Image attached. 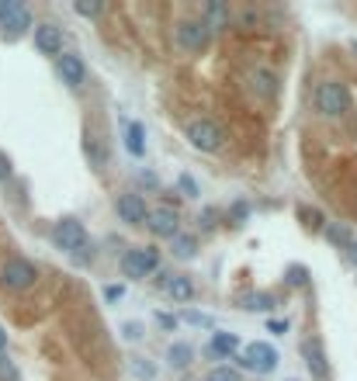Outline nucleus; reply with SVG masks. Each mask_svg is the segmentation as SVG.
Listing matches in <instances>:
<instances>
[{
  "instance_id": "f257e3e1",
  "label": "nucleus",
  "mask_w": 357,
  "mask_h": 381,
  "mask_svg": "<svg viewBox=\"0 0 357 381\" xmlns=\"http://www.w3.org/2000/svg\"><path fill=\"white\" fill-rule=\"evenodd\" d=\"M312 104L319 114H330V118H340L347 104H351V97H347V87L336 80H326V83H316V90H312Z\"/></svg>"
},
{
  "instance_id": "f03ea898",
  "label": "nucleus",
  "mask_w": 357,
  "mask_h": 381,
  "mask_svg": "<svg viewBox=\"0 0 357 381\" xmlns=\"http://www.w3.org/2000/svg\"><path fill=\"white\" fill-rule=\"evenodd\" d=\"M35 277H38V271H35V264L25 260V257H11V260L0 267V284L11 288V291H28V288L35 284Z\"/></svg>"
},
{
  "instance_id": "7ed1b4c3",
  "label": "nucleus",
  "mask_w": 357,
  "mask_h": 381,
  "mask_svg": "<svg viewBox=\"0 0 357 381\" xmlns=\"http://www.w3.org/2000/svg\"><path fill=\"white\" fill-rule=\"evenodd\" d=\"M53 243L59 246V249H66V253L77 257V249H87V229H83V222H77V218H63V222H55Z\"/></svg>"
},
{
  "instance_id": "20e7f679",
  "label": "nucleus",
  "mask_w": 357,
  "mask_h": 381,
  "mask_svg": "<svg viewBox=\"0 0 357 381\" xmlns=\"http://www.w3.org/2000/svg\"><path fill=\"white\" fill-rule=\"evenodd\" d=\"M188 139H191L194 149H201V153H215V149H222V142H225V132H222L215 122L198 118V122L188 125Z\"/></svg>"
},
{
  "instance_id": "39448f33",
  "label": "nucleus",
  "mask_w": 357,
  "mask_h": 381,
  "mask_svg": "<svg viewBox=\"0 0 357 381\" xmlns=\"http://www.w3.org/2000/svg\"><path fill=\"white\" fill-rule=\"evenodd\" d=\"M277 350L271 347V343H250L247 350H243V367L247 371H253V375H271L277 367Z\"/></svg>"
},
{
  "instance_id": "423d86ee",
  "label": "nucleus",
  "mask_w": 357,
  "mask_h": 381,
  "mask_svg": "<svg viewBox=\"0 0 357 381\" xmlns=\"http://www.w3.org/2000/svg\"><path fill=\"white\" fill-rule=\"evenodd\" d=\"M156 264H160V253L139 246V249H129V253L122 257V274H125V277H146V274L156 271Z\"/></svg>"
},
{
  "instance_id": "0eeeda50",
  "label": "nucleus",
  "mask_w": 357,
  "mask_h": 381,
  "mask_svg": "<svg viewBox=\"0 0 357 381\" xmlns=\"http://www.w3.org/2000/svg\"><path fill=\"white\" fill-rule=\"evenodd\" d=\"M0 28H7L11 35H21L31 28V14L25 4L18 0H0Z\"/></svg>"
},
{
  "instance_id": "6e6552de",
  "label": "nucleus",
  "mask_w": 357,
  "mask_h": 381,
  "mask_svg": "<svg viewBox=\"0 0 357 381\" xmlns=\"http://www.w3.org/2000/svg\"><path fill=\"white\" fill-rule=\"evenodd\" d=\"M205 42H208V28L201 25V21H181L177 25V45L181 49L198 53V49H205Z\"/></svg>"
},
{
  "instance_id": "1a4fd4ad",
  "label": "nucleus",
  "mask_w": 357,
  "mask_h": 381,
  "mask_svg": "<svg viewBox=\"0 0 357 381\" xmlns=\"http://www.w3.org/2000/svg\"><path fill=\"white\" fill-rule=\"evenodd\" d=\"M146 225H149V232H153V236H160V240H174V236H177V229H181V218L174 215L170 208H156V212H149Z\"/></svg>"
},
{
  "instance_id": "9d476101",
  "label": "nucleus",
  "mask_w": 357,
  "mask_h": 381,
  "mask_svg": "<svg viewBox=\"0 0 357 381\" xmlns=\"http://www.w3.org/2000/svg\"><path fill=\"white\" fill-rule=\"evenodd\" d=\"M114 208H118V218H122V222H129V225H139V222H146V218H149V208H146L142 194H122Z\"/></svg>"
},
{
  "instance_id": "9b49d317",
  "label": "nucleus",
  "mask_w": 357,
  "mask_h": 381,
  "mask_svg": "<svg viewBox=\"0 0 357 381\" xmlns=\"http://www.w3.org/2000/svg\"><path fill=\"white\" fill-rule=\"evenodd\" d=\"M55 70H59L63 83H70V87H80L83 77H87V70H83V59L77 53H63V55H59V63H55Z\"/></svg>"
},
{
  "instance_id": "f8f14e48",
  "label": "nucleus",
  "mask_w": 357,
  "mask_h": 381,
  "mask_svg": "<svg viewBox=\"0 0 357 381\" xmlns=\"http://www.w3.org/2000/svg\"><path fill=\"white\" fill-rule=\"evenodd\" d=\"M35 49L46 55H63V31L55 25H38L35 28Z\"/></svg>"
},
{
  "instance_id": "ddd939ff",
  "label": "nucleus",
  "mask_w": 357,
  "mask_h": 381,
  "mask_svg": "<svg viewBox=\"0 0 357 381\" xmlns=\"http://www.w3.org/2000/svg\"><path fill=\"white\" fill-rule=\"evenodd\" d=\"M250 87H253V94L257 97H275L277 94V77L271 70H264V66H257V70H250Z\"/></svg>"
},
{
  "instance_id": "4468645a",
  "label": "nucleus",
  "mask_w": 357,
  "mask_h": 381,
  "mask_svg": "<svg viewBox=\"0 0 357 381\" xmlns=\"http://www.w3.org/2000/svg\"><path fill=\"white\" fill-rule=\"evenodd\" d=\"M302 354H305V360H309L312 378H326V354H323V343H319V340H305Z\"/></svg>"
},
{
  "instance_id": "2eb2a0df",
  "label": "nucleus",
  "mask_w": 357,
  "mask_h": 381,
  "mask_svg": "<svg viewBox=\"0 0 357 381\" xmlns=\"http://www.w3.org/2000/svg\"><path fill=\"white\" fill-rule=\"evenodd\" d=\"M122 129H125V149L132 156H142L146 153V129L139 122H122Z\"/></svg>"
},
{
  "instance_id": "dca6fc26",
  "label": "nucleus",
  "mask_w": 357,
  "mask_h": 381,
  "mask_svg": "<svg viewBox=\"0 0 357 381\" xmlns=\"http://www.w3.org/2000/svg\"><path fill=\"white\" fill-rule=\"evenodd\" d=\"M240 350V336L236 333H215L212 343H208V354L212 357H229Z\"/></svg>"
},
{
  "instance_id": "f3484780",
  "label": "nucleus",
  "mask_w": 357,
  "mask_h": 381,
  "mask_svg": "<svg viewBox=\"0 0 357 381\" xmlns=\"http://www.w3.org/2000/svg\"><path fill=\"white\" fill-rule=\"evenodd\" d=\"M225 25H229V7L219 4V0L208 4V7H205V28L212 31V28H225Z\"/></svg>"
},
{
  "instance_id": "a211bd4d",
  "label": "nucleus",
  "mask_w": 357,
  "mask_h": 381,
  "mask_svg": "<svg viewBox=\"0 0 357 381\" xmlns=\"http://www.w3.org/2000/svg\"><path fill=\"white\" fill-rule=\"evenodd\" d=\"M243 308H250V312H271L275 308V295L271 291H250V295H243Z\"/></svg>"
},
{
  "instance_id": "6ab92c4d",
  "label": "nucleus",
  "mask_w": 357,
  "mask_h": 381,
  "mask_svg": "<svg viewBox=\"0 0 357 381\" xmlns=\"http://www.w3.org/2000/svg\"><path fill=\"white\" fill-rule=\"evenodd\" d=\"M166 291H170V299H174V301H191V299H194L191 277H170Z\"/></svg>"
},
{
  "instance_id": "aec40b11",
  "label": "nucleus",
  "mask_w": 357,
  "mask_h": 381,
  "mask_svg": "<svg viewBox=\"0 0 357 381\" xmlns=\"http://www.w3.org/2000/svg\"><path fill=\"white\" fill-rule=\"evenodd\" d=\"M191 357H194L191 343H174V347L166 350V364H170V367H188Z\"/></svg>"
},
{
  "instance_id": "412c9836",
  "label": "nucleus",
  "mask_w": 357,
  "mask_h": 381,
  "mask_svg": "<svg viewBox=\"0 0 357 381\" xmlns=\"http://www.w3.org/2000/svg\"><path fill=\"white\" fill-rule=\"evenodd\" d=\"M170 249H174V257H177V260H191L194 253H198V240H194V236H181V232H177Z\"/></svg>"
},
{
  "instance_id": "4be33fe9",
  "label": "nucleus",
  "mask_w": 357,
  "mask_h": 381,
  "mask_svg": "<svg viewBox=\"0 0 357 381\" xmlns=\"http://www.w3.org/2000/svg\"><path fill=\"white\" fill-rule=\"evenodd\" d=\"M326 240H333V243H340V246L354 243V240H351V232H347L343 225H326Z\"/></svg>"
},
{
  "instance_id": "5701e85b",
  "label": "nucleus",
  "mask_w": 357,
  "mask_h": 381,
  "mask_svg": "<svg viewBox=\"0 0 357 381\" xmlns=\"http://www.w3.org/2000/svg\"><path fill=\"white\" fill-rule=\"evenodd\" d=\"M177 188L184 190V198H198V184H194V177H188V173L177 177Z\"/></svg>"
},
{
  "instance_id": "b1692460",
  "label": "nucleus",
  "mask_w": 357,
  "mask_h": 381,
  "mask_svg": "<svg viewBox=\"0 0 357 381\" xmlns=\"http://www.w3.org/2000/svg\"><path fill=\"white\" fill-rule=\"evenodd\" d=\"M208 381H240V375H236L233 367H212Z\"/></svg>"
},
{
  "instance_id": "393cba45",
  "label": "nucleus",
  "mask_w": 357,
  "mask_h": 381,
  "mask_svg": "<svg viewBox=\"0 0 357 381\" xmlns=\"http://www.w3.org/2000/svg\"><path fill=\"white\" fill-rule=\"evenodd\" d=\"M73 11L83 14V18H97V14L105 11V4H73Z\"/></svg>"
},
{
  "instance_id": "a878e982",
  "label": "nucleus",
  "mask_w": 357,
  "mask_h": 381,
  "mask_svg": "<svg viewBox=\"0 0 357 381\" xmlns=\"http://www.w3.org/2000/svg\"><path fill=\"white\" fill-rule=\"evenodd\" d=\"M0 378H4V381H21V378H18V371H14V364H11L4 354H0Z\"/></svg>"
},
{
  "instance_id": "bb28decb",
  "label": "nucleus",
  "mask_w": 357,
  "mask_h": 381,
  "mask_svg": "<svg viewBox=\"0 0 357 381\" xmlns=\"http://www.w3.org/2000/svg\"><path fill=\"white\" fill-rule=\"evenodd\" d=\"M299 215L305 218V225H309V229H319V225H323L319 212H312V208H299Z\"/></svg>"
},
{
  "instance_id": "cd10ccee",
  "label": "nucleus",
  "mask_w": 357,
  "mask_h": 381,
  "mask_svg": "<svg viewBox=\"0 0 357 381\" xmlns=\"http://www.w3.org/2000/svg\"><path fill=\"white\" fill-rule=\"evenodd\" d=\"M305 267H288V277H284V281H288V284H305Z\"/></svg>"
},
{
  "instance_id": "c85d7f7f",
  "label": "nucleus",
  "mask_w": 357,
  "mask_h": 381,
  "mask_svg": "<svg viewBox=\"0 0 357 381\" xmlns=\"http://www.w3.org/2000/svg\"><path fill=\"white\" fill-rule=\"evenodd\" d=\"M184 319L194 323V326H212V319H208V316H201V312H184Z\"/></svg>"
},
{
  "instance_id": "c756f323",
  "label": "nucleus",
  "mask_w": 357,
  "mask_h": 381,
  "mask_svg": "<svg viewBox=\"0 0 357 381\" xmlns=\"http://www.w3.org/2000/svg\"><path fill=\"white\" fill-rule=\"evenodd\" d=\"M122 333H125V340H142V326H139V323H129Z\"/></svg>"
},
{
  "instance_id": "7c9ffc66",
  "label": "nucleus",
  "mask_w": 357,
  "mask_h": 381,
  "mask_svg": "<svg viewBox=\"0 0 357 381\" xmlns=\"http://www.w3.org/2000/svg\"><path fill=\"white\" fill-rule=\"evenodd\" d=\"M156 323H160L164 329H174V326H177V319H174V316H166V312H156Z\"/></svg>"
},
{
  "instance_id": "2f4dec72",
  "label": "nucleus",
  "mask_w": 357,
  "mask_h": 381,
  "mask_svg": "<svg viewBox=\"0 0 357 381\" xmlns=\"http://www.w3.org/2000/svg\"><path fill=\"white\" fill-rule=\"evenodd\" d=\"M247 215H250V208L243 205V201H236V205H233V218L240 222V218H247Z\"/></svg>"
},
{
  "instance_id": "473e14b6",
  "label": "nucleus",
  "mask_w": 357,
  "mask_h": 381,
  "mask_svg": "<svg viewBox=\"0 0 357 381\" xmlns=\"http://www.w3.org/2000/svg\"><path fill=\"white\" fill-rule=\"evenodd\" d=\"M7 177H11V160L0 153V181H7Z\"/></svg>"
},
{
  "instance_id": "72a5a7b5",
  "label": "nucleus",
  "mask_w": 357,
  "mask_h": 381,
  "mask_svg": "<svg viewBox=\"0 0 357 381\" xmlns=\"http://www.w3.org/2000/svg\"><path fill=\"white\" fill-rule=\"evenodd\" d=\"M271 329H275V333H284V329H288V323H284V319H277V323H271Z\"/></svg>"
},
{
  "instance_id": "f704fd0d",
  "label": "nucleus",
  "mask_w": 357,
  "mask_h": 381,
  "mask_svg": "<svg viewBox=\"0 0 357 381\" xmlns=\"http://www.w3.org/2000/svg\"><path fill=\"white\" fill-rule=\"evenodd\" d=\"M4 347H7V333H4V326H0V354H4Z\"/></svg>"
},
{
  "instance_id": "c9c22d12",
  "label": "nucleus",
  "mask_w": 357,
  "mask_h": 381,
  "mask_svg": "<svg viewBox=\"0 0 357 381\" xmlns=\"http://www.w3.org/2000/svg\"><path fill=\"white\" fill-rule=\"evenodd\" d=\"M351 257H354V260H357V243H351Z\"/></svg>"
}]
</instances>
